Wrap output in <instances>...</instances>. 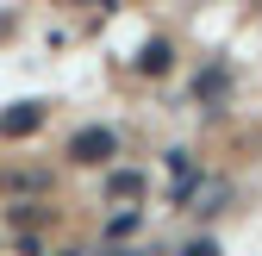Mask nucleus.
Instances as JSON below:
<instances>
[{
    "mask_svg": "<svg viewBox=\"0 0 262 256\" xmlns=\"http://www.w3.org/2000/svg\"><path fill=\"white\" fill-rule=\"evenodd\" d=\"M106 194H113V200H138V194H144V175H138V169L106 175Z\"/></svg>",
    "mask_w": 262,
    "mask_h": 256,
    "instance_id": "3",
    "label": "nucleus"
},
{
    "mask_svg": "<svg viewBox=\"0 0 262 256\" xmlns=\"http://www.w3.org/2000/svg\"><path fill=\"white\" fill-rule=\"evenodd\" d=\"M38 119H44V106L25 100V106H13L7 119H0V132H7V138H25V132H38Z\"/></svg>",
    "mask_w": 262,
    "mask_h": 256,
    "instance_id": "2",
    "label": "nucleus"
},
{
    "mask_svg": "<svg viewBox=\"0 0 262 256\" xmlns=\"http://www.w3.org/2000/svg\"><path fill=\"white\" fill-rule=\"evenodd\" d=\"M181 256H219V244H206V238H200V244H187Z\"/></svg>",
    "mask_w": 262,
    "mask_h": 256,
    "instance_id": "6",
    "label": "nucleus"
},
{
    "mask_svg": "<svg viewBox=\"0 0 262 256\" xmlns=\"http://www.w3.org/2000/svg\"><path fill=\"white\" fill-rule=\"evenodd\" d=\"M138 69H150V75H162V69H169V44H144V56H138Z\"/></svg>",
    "mask_w": 262,
    "mask_h": 256,
    "instance_id": "4",
    "label": "nucleus"
},
{
    "mask_svg": "<svg viewBox=\"0 0 262 256\" xmlns=\"http://www.w3.org/2000/svg\"><path fill=\"white\" fill-rule=\"evenodd\" d=\"M7 187H19V194H31V187H50V175H7Z\"/></svg>",
    "mask_w": 262,
    "mask_h": 256,
    "instance_id": "5",
    "label": "nucleus"
},
{
    "mask_svg": "<svg viewBox=\"0 0 262 256\" xmlns=\"http://www.w3.org/2000/svg\"><path fill=\"white\" fill-rule=\"evenodd\" d=\"M113 132H94V125H88V132H75L69 138V156H75V163H106V156H113Z\"/></svg>",
    "mask_w": 262,
    "mask_h": 256,
    "instance_id": "1",
    "label": "nucleus"
}]
</instances>
